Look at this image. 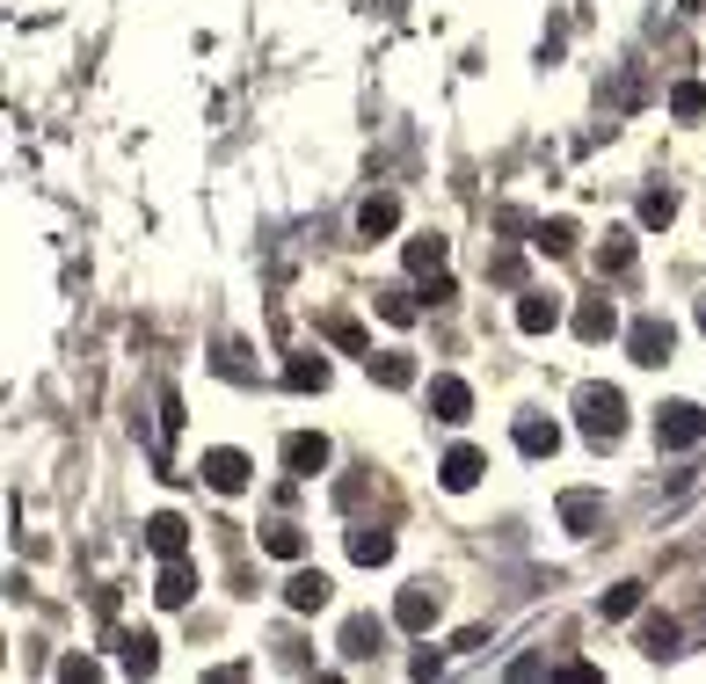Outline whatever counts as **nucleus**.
Returning a JSON list of instances; mask_svg holds the SVG:
<instances>
[{
	"instance_id": "f257e3e1",
	"label": "nucleus",
	"mask_w": 706,
	"mask_h": 684,
	"mask_svg": "<svg viewBox=\"0 0 706 684\" xmlns=\"http://www.w3.org/2000/svg\"><path fill=\"white\" fill-rule=\"evenodd\" d=\"M576 422H583V438H590V444H612L619 430H627V393H619V387H597V379H590V387L576 393Z\"/></svg>"
},
{
	"instance_id": "f03ea898",
	"label": "nucleus",
	"mask_w": 706,
	"mask_h": 684,
	"mask_svg": "<svg viewBox=\"0 0 706 684\" xmlns=\"http://www.w3.org/2000/svg\"><path fill=\"white\" fill-rule=\"evenodd\" d=\"M706 438V408L699 401H663L656 408V444L663 452H692Z\"/></svg>"
},
{
	"instance_id": "7ed1b4c3",
	"label": "nucleus",
	"mask_w": 706,
	"mask_h": 684,
	"mask_svg": "<svg viewBox=\"0 0 706 684\" xmlns=\"http://www.w3.org/2000/svg\"><path fill=\"white\" fill-rule=\"evenodd\" d=\"M197 473H204V489H212V495H241L248 481H255L248 452H234V444H212V452L197 459Z\"/></svg>"
},
{
	"instance_id": "20e7f679",
	"label": "nucleus",
	"mask_w": 706,
	"mask_h": 684,
	"mask_svg": "<svg viewBox=\"0 0 706 684\" xmlns=\"http://www.w3.org/2000/svg\"><path fill=\"white\" fill-rule=\"evenodd\" d=\"M670 350H678V328H670L663 314H641L627 328V357L633 365H670Z\"/></svg>"
},
{
	"instance_id": "39448f33",
	"label": "nucleus",
	"mask_w": 706,
	"mask_h": 684,
	"mask_svg": "<svg viewBox=\"0 0 706 684\" xmlns=\"http://www.w3.org/2000/svg\"><path fill=\"white\" fill-rule=\"evenodd\" d=\"M438 611H444V597L430 583H408L401 597H393V626H408V634H430L438 626Z\"/></svg>"
},
{
	"instance_id": "423d86ee",
	"label": "nucleus",
	"mask_w": 706,
	"mask_h": 684,
	"mask_svg": "<svg viewBox=\"0 0 706 684\" xmlns=\"http://www.w3.org/2000/svg\"><path fill=\"white\" fill-rule=\"evenodd\" d=\"M560 524H568L576 539H597L605 532V495L597 489H568L560 495Z\"/></svg>"
},
{
	"instance_id": "0eeeda50",
	"label": "nucleus",
	"mask_w": 706,
	"mask_h": 684,
	"mask_svg": "<svg viewBox=\"0 0 706 684\" xmlns=\"http://www.w3.org/2000/svg\"><path fill=\"white\" fill-rule=\"evenodd\" d=\"M379 648H387V619H371V611L342 619V656L350 662H379Z\"/></svg>"
},
{
	"instance_id": "6e6552de",
	"label": "nucleus",
	"mask_w": 706,
	"mask_h": 684,
	"mask_svg": "<svg viewBox=\"0 0 706 684\" xmlns=\"http://www.w3.org/2000/svg\"><path fill=\"white\" fill-rule=\"evenodd\" d=\"M481 473H488V452H474V444H452V452H444V466H438V481H444L452 495L481 489Z\"/></svg>"
},
{
	"instance_id": "1a4fd4ad",
	"label": "nucleus",
	"mask_w": 706,
	"mask_h": 684,
	"mask_svg": "<svg viewBox=\"0 0 706 684\" xmlns=\"http://www.w3.org/2000/svg\"><path fill=\"white\" fill-rule=\"evenodd\" d=\"M285 466H292L299 481H314L320 466H328V438H320V430H292V438H285Z\"/></svg>"
},
{
	"instance_id": "9d476101",
	"label": "nucleus",
	"mask_w": 706,
	"mask_h": 684,
	"mask_svg": "<svg viewBox=\"0 0 706 684\" xmlns=\"http://www.w3.org/2000/svg\"><path fill=\"white\" fill-rule=\"evenodd\" d=\"M517 452H525V459H554L560 452V422L554 416H517Z\"/></svg>"
},
{
	"instance_id": "9b49d317",
	"label": "nucleus",
	"mask_w": 706,
	"mask_h": 684,
	"mask_svg": "<svg viewBox=\"0 0 706 684\" xmlns=\"http://www.w3.org/2000/svg\"><path fill=\"white\" fill-rule=\"evenodd\" d=\"M365 371H371L387 393H408V387H415V357H408V350H371Z\"/></svg>"
},
{
	"instance_id": "f8f14e48",
	"label": "nucleus",
	"mask_w": 706,
	"mask_h": 684,
	"mask_svg": "<svg viewBox=\"0 0 706 684\" xmlns=\"http://www.w3.org/2000/svg\"><path fill=\"white\" fill-rule=\"evenodd\" d=\"M430 416L438 422H466L474 416V387H466V379H430Z\"/></svg>"
},
{
	"instance_id": "ddd939ff",
	"label": "nucleus",
	"mask_w": 706,
	"mask_h": 684,
	"mask_svg": "<svg viewBox=\"0 0 706 684\" xmlns=\"http://www.w3.org/2000/svg\"><path fill=\"white\" fill-rule=\"evenodd\" d=\"M328 597H336V583H328L320 568H292V583H285V605L292 611H320Z\"/></svg>"
},
{
	"instance_id": "4468645a",
	"label": "nucleus",
	"mask_w": 706,
	"mask_h": 684,
	"mask_svg": "<svg viewBox=\"0 0 706 684\" xmlns=\"http://www.w3.org/2000/svg\"><path fill=\"white\" fill-rule=\"evenodd\" d=\"M517 328H525V335H554L560 328V299L554 292H525L517 299Z\"/></svg>"
},
{
	"instance_id": "2eb2a0df",
	"label": "nucleus",
	"mask_w": 706,
	"mask_h": 684,
	"mask_svg": "<svg viewBox=\"0 0 706 684\" xmlns=\"http://www.w3.org/2000/svg\"><path fill=\"white\" fill-rule=\"evenodd\" d=\"M342 546H350V561H357V568H387L393 561V532H379V524H357Z\"/></svg>"
},
{
	"instance_id": "dca6fc26",
	"label": "nucleus",
	"mask_w": 706,
	"mask_h": 684,
	"mask_svg": "<svg viewBox=\"0 0 706 684\" xmlns=\"http://www.w3.org/2000/svg\"><path fill=\"white\" fill-rule=\"evenodd\" d=\"M153 597H161V605H190V597H197V568L190 561H182V554H168V568H161V583H153Z\"/></svg>"
},
{
	"instance_id": "f3484780",
	"label": "nucleus",
	"mask_w": 706,
	"mask_h": 684,
	"mask_svg": "<svg viewBox=\"0 0 706 684\" xmlns=\"http://www.w3.org/2000/svg\"><path fill=\"white\" fill-rule=\"evenodd\" d=\"M147 546L168 561V554H182V546H190V524H182L175 510H153V517H147Z\"/></svg>"
},
{
	"instance_id": "a211bd4d",
	"label": "nucleus",
	"mask_w": 706,
	"mask_h": 684,
	"mask_svg": "<svg viewBox=\"0 0 706 684\" xmlns=\"http://www.w3.org/2000/svg\"><path fill=\"white\" fill-rule=\"evenodd\" d=\"M393 226H401V204H393V197H365V204H357V233H365V241H387Z\"/></svg>"
},
{
	"instance_id": "6ab92c4d",
	"label": "nucleus",
	"mask_w": 706,
	"mask_h": 684,
	"mask_svg": "<svg viewBox=\"0 0 706 684\" xmlns=\"http://www.w3.org/2000/svg\"><path fill=\"white\" fill-rule=\"evenodd\" d=\"M576 335H583V342L619 335V314H612V299H583V306H576Z\"/></svg>"
},
{
	"instance_id": "aec40b11",
	"label": "nucleus",
	"mask_w": 706,
	"mask_h": 684,
	"mask_svg": "<svg viewBox=\"0 0 706 684\" xmlns=\"http://www.w3.org/2000/svg\"><path fill=\"white\" fill-rule=\"evenodd\" d=\"M678 619H641V656H648V662H670V656H678Z\"/></svg>"
},
{
	"instance_id": "412c9836",
	"label": "nucleus",
	"mask_w": 706,
	"mask_h": 684,
	"mask_svg": "<svg viewBox=\"0 0 706 684\" xmlns=\"http://www.w3.org/2000/svg\"><path fill=\"white\" fill-rule=\"evenodd\" d=\"M117 648H124V670H131V677H153V670H161V641L153 634H124Z\"/></svg>"
},
{
	"instance_id": "4be33fe9",
	"label": "nucleus",
	"mask_w": 706,
	"mask_h": 684,
	"mask_svg": "<svg viewBox=\"0 0 706 684\" xmlns=\"http://www.w3.org/2000/svg\"><path fill=\"white\" fill-rule=\"evenodd\" d=\"M401 255H408L415 277H444V241H438V233H415V241L401 248Z\"/></svg>"
},
{
	"instance_id": "5701e85b",
	"label": "nucleus",
	"mask_w": 706,
	"mask_h": 684,
	"mask_svg": "<svg viewBox=\"0 0 706 684\" xmlns=\"http://www.w3.org/2000/svg\"><path fill=\"white\" fill-rule=\"evenodd\" d=\"M263 554H277V561H299V554H306V532H299V524H285V517H277V524H269V532H263Z\"/></svg>"
},
{
	"instance_id": "b1692460",
	"label": "nucleus",
	"mask_w": 706,
	"mask_h": 684,
	"mask_svg": "<svg viewBox=\"0 0 706 684\" xmlns=\"http://www.w3.org/2000/svg\"><path fill=\"white\" fill-rule=\"evenodd\" d=\"M285 387L292 393H320L328 387V365H320V357H292V365H285Z\"/></svg>"
},
{
	"instance_id": "393cba45",
	"label": "nucleus",
	"mask_w": 706,
	"mask_h": 684,
	"mask_svg": "<svg viewBox=\"0 0 706 684\" xmlns=\"http://www.w3.org/2000/svg\"><path fill=\"white\" fill-rule=\"evenodd\" d=\"M670 117H684V124L706 117V88L699 80H678V88H670Z\"/></svg>"
},
{
	"instance_id": "a878e982",
	"label": "nucleus",
	"mask_w": 706,
	"mask_h": 684,
	"mask_svg": "<svg viewBox=\"0 0 706 684\" xmlns=\"http://www.w3.org/2000/svg\"><path fill=\"white\" fill-rule=\"evenodd\" d=\"M371 314L393 320V328H415V314H423V306H415L408 292H379V299H371Z\"/></svg>"
},
{
	"instance_id": "bb28decb",
	"label": "nucleus",
	"mask_w": 706,
	"mask_h": 684,
	"mask_svg": "<svg viewBox=\"0 0 706 684\" xmlns=\"http://www.w3.org/2000/svg\"><path fill=\"white\" fill-rule=\"evenodd\" d=\"M597 263H605L612 277H619V269H633V233H619V226H612L605 248H597Z\"/></svg>"
},
{
	"instance_id": "cd10ccee",
	"label": "nucleus",
	"mask_w": 706,
	"mask_h": 684,
	"mask_svg": "<svg viewBox=\"0 0 706 684\" xmlns=\"http://www.w3.org/2000/svg\"><path fill=\"white\" fill-rule=\"evenodd\" d=\"M641 611V583H612L605 590V619H633Z\"/></svg>"
},
{
	"instance_id": "c85d7f7f",
	"label": "nucleus",
	"mask_w": 706,
	"mask_h": 684,
	"mask_svg": "<svg viewBox=\"0 0 706 684\" xmlns=\"http://www.w3.org/2000/svg\"><path fill=\"white\" fill-rule=\"evenodd\" d=\"M670 219H678V197H670V190L641 197V226H670Z\"/></svg>"
},
{
	"instance_id": "c756f323",
	"label": "nucleus",
	"mask_w": 706,
	"mask_h": 684,
	"mask_svg": "<svg viewBox=\"0 0 706 684\" xmlns=\"http://www.w3.org/2000/svg\"><path fill=\"white\" fill-rule=\"evenodd\" d=\"M532 248H546V255H568V248H576V226H568V219H546Z\"/></svg>"
},
{
	"instance_id": "7c9ffc66",
	"label": "nucleus",
	"mask_w": 706,
	"mask_h": 684,
	"mask_svg": "<svg viewBox=\"0 0 706 684\" xmlns=\"http://www.w3.org/2000/svg\"><path fill=\"white\" fill-rule=\"evenodd\" d=\"M328 335H336L342 350H357V357H371V342H365V328H357V320H342V314H336V320H328Z\"/></svg>"
},
{
	"instance_id": "2f4dec72",
	"label": "nucleus",
	"mask_w": 706,
	"mask_h": 684,
	"mask_svg": "<svg viewBox=\"0 0 706 684\" xmlns=\"http://www.w3.org/2000/svg\"><path fill=\"white\" fill-rule=\"evenodd\" d=\"M488 277H495V284H517V277H525V255H510V248H503V255L488 263Z\"/></svg>"
},
{
	"instance_id": "473e14b6",
	"label": "nucleus",
	"mask_w": 706,
	"mask_h": 684,
	"mask_svg": "<svg viewBox=\"0 0 706 684\" xmlns=\"http://www.w3.org/2000/svg\"><path fill=\"white\" fill-rule=\"evenodd\" d=\"M699 328H706V299H699Z\"/></svg>"
}]
</instances>
